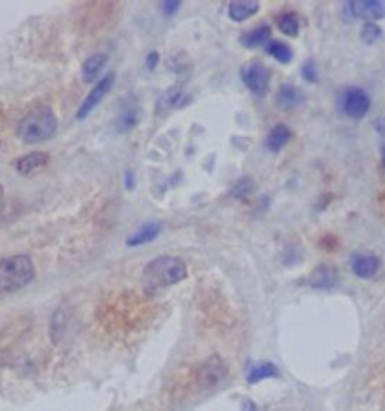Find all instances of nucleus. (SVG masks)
I'll return each mask as SVG.
<instances>
[{
    "mask_svg": "<svg viewBox=\"0 0 385 411\" xmlns=\"http://www.w3.org/2000/svg\"><path fill=\"white\" fill-rule=\"evenodd\" d=\"M188 278V268L184 259L178 256H158L146 263L142 273V288L152 294L159 289L174 287Z\"/></svg>",
    "mask_w": 385,
    "mask_h": 411,
    "instance_id": "f257e3e1",
    "label": "nucleus"
},
{
    "mask_svg": "<svg viewBox=\"0 0 385 411\" xmlns=\"http://www.w3.org/2000/svg\"><path fill=\"white\" fill-rule=\"evenodd\" d=\"M58 130V118L48 104H38L17 124V136L26 143L51 139Z\"/></svg>",
    "mask_w": 385,
    "mask_h": 411,
    "instance_id": "f03ea898",
    "label": "nucleus"
},
{
    "mask_svg": "<svg viewBox=\"0 0 385 411\" xmlns=\"http://www.w3.org/2000/svg\"><path fill=\"white\" fill-rule=\"evenodd\" d=\"M35 279V266L29 255H13L0 261V292L13 294Z\"/></svg>",
    "mask_w": 385,
    "mask_h": 411,
    "instance_id": "7ed1b4c3",
    "label": "nucleus"
},
{
    "mask_svg": "<svg viewBox=\"0 0 385 411\" xmlns=\"http://www.w3.org/2000/svg\"><path fill=\"white\" fill-rule=\"evenodd\" d=\"M241 80L253 95L263 98L270 91L271 70L261 60H252L242 67Z\"/></svg>",
    "mask_w": 385,
    "mask_h": 411,
    "instance_id": "20e7f679",
    "label": "nucleus"
},
{
    "mask_svg": "<svg viewBox=\"0 0 385 411\" xmlns=\"http://www.w3.org/2000/svg\"><path fill=\"white\" fill-rule=\"evenodd\" d=\"M372 107L370 95L358 86H349L340 95V109L348 118L360 121Z\"/></svg>",
    "mask_w": 385,
    "mask_h": 411,
    "instance_id": "39448f33",
    "label": "nucleus"
},
{
    "mask_svg": "<svg viewBox=\"0 0 385 411\" xmlns=\"http://www.w3.org/2000/svg\"><path fill=\"white\" fill-rule=\"evenodd\" d=\"M116 81V74L109 72L107 76H104L95 86L91 89V92L86 95V98L83 100L81 105L77 110V119L83 121L86 119L88 116L95 110V107H98V104L105 98V95L110 92L113 88V84Z\"/></svg>",
    "mask_w": 385,
    "mask_h": 411,
    "instance_id": "423d86ee",
    "label": "nucleus"
},
{
    "mask_svg": "<svg viewBox=\"0 0 385 411\" xmlns=\"http://www.w3.org/2000/svg\"><path fill=\"white\" fill-rule=\"evenodd\" d=\"M346 9L354 18L373 21V23L385 18L384 0H351L346 2Z\"/></svg>",
    "mask_w": 385,
    "mask_h": 411,
    "instance_id": "0eeeda50",
    "label": "nucleus"
},
{
    "mask_svg": "<svg viewBox=\"0 0 385 411\" xmlns=\"http://www.w3.org/2000/svg\"><path fill=\"white\" fill-rule=\"evenodd\" d=\"M228 375L226 365H224L218 357H211L203 363L197 372V381L202 387L211 389L218 386Z\"/></svg>",
    "mask_w": 385,
    "mask_h": 411,
    "instance_id": "6e6552de",
    "label": "nucleus"
},
{
    "mask_svg": "<svg viewBox=\"0 0 385 411\" xmlns=\"http://www.w3.org/2000/svg\"><path fill=\"white\" fill-rule=\"evenodd\" d=\"M339 280L337 270L329 263H320L308 276V285L313 289L329 291L333 289Z\"/></svg>",
    "mask_w": 385,
    "mask_h": 411,
    "instance_id": "1a4fd4ad",
    "label": "nucleus"
},
{
    "mask_svg": "<svg viewBox=\"0 0 385 411\" xmlns=\"http://www.w3.org/2000/svg\"><path fill=\"white\" fill-rule=\"evenodd\" d=\"M351 268L358 279L367 280L377 276L379 270V259L372 253H355L351 259Z\"/></svg>",
    "mask_w": 385,
    "mask_h": 411,
    "instance_id": "9d476101",
    "label": "nucleus"
},
{
    "mask_svg": "<svg viewBox=\"0 0 385 411\" xmlns=\"http://www.w3.org/2000/svg\"><path fill=\"white\" fill-rule=\"evenodd\" d=\"M162 230H163L162 221H149V223H145L137 230H134L133 234L126 238L125 242L128 247H141L157 240L158 235L162 234Z\"/></svg>",
    "mask_w": 385,
    "mask_h": 411,
    "instance_id": "9b49d317",
    "label": "nucleus"
},
{
    "mask_svg": "<svg viewBox=\"0 0 385 411\" xmlns=\"http://www.w3.org/2000/svg\"><path fill=\"white\" fill-rule=\"evenodd\" d=\"M187 103H188L187 93L183 89H179V88H172V89L166 91L162 95V97L158 98V101H157V113L163 115L166 112L183 109V107H185Z\"/></svg>",
    "mask_w": 385,
    "mask_h": 411,
    "instance_id": "f8f14e48",
    "label": "nucleus"
},
{
    "mask_svg": "<svg viewBox=\"0 0 385 411\" xmlns=\"http://www.w3.org/2000/svg\"><path fill=\"white\" fill-rule=\"evenodd\" d=\"M303 101V92L295 84L283 83L275 93V104L282 110H292Z\"/></svg>",
    "mask_w": 385,
    "mask_h": 411,
    "instance_id": "ddd939ff",
    "label": "nucleus"
},
{
    "mask_svg": "<svg viewBox=\"0 0 385 411\" xmlns=\"http://www.w3.org/2000/svg\"><path fill=\"white\" fill-rule=\"evenodd\" d=\"M48 160H50V155L47 152L34 151L17 158L15 169L20 175H30L44 167L48 163Z\"/></svg>",
    "mask_w": 385,
    "mask_h": 411,
    "instance_id": "4468645a",
    "label": "nucleus"
},
{
    "mask_svg": "<svg viewBox=\"0 0 385 411\" xmlns=\"http://www.w3.org/2000/svg\"><path fill=\"white\" fill-rule=\"evenodd\" d=\"M138 124V107L134 100H125L116 121V131L125 134L136 129Z\"/></svg>",
    "mask_w": 385,
    "mask_h": 411,
    "instance_id": "2eb2a0df",
    "label": "nucleus"
},
{
    "mask_svg": "<svg viewBox=\"0 0 385 411\" xmlns=\"http://www.w3.org/2000/svg\"><path fill=\"white\" fill-rule=\"evenodd\" d=\"M291 139H292L291 129L285 124H275L268 131V134H266L265 146L268 151L277 154L283 150Z\"/></svg>",
    "mask_w": 385,
    "mask_h": 411,
    "instance_id": "dca6fc26",
    "label": "nucleus"
},
{
    "mask_svg": "<svg viewBox=\"0 0 385 411\" xmlns=\"http://www.w3.org/2000/svg\"><path fill=\"white\" fill-rule=\"evenodd\" d=\"M259 9L261 4L256 2V0H233V2L229 4L228 14L232 21L242 23V21L258 14Z\"/></svg>",
    "mask_w": 385,
    "mask_h": 411,
    "instance_id": "f3484780",
    "label": "nucleus"
},
{
    "mask_svg": "<svg viewBox=\"0 0 385 411\" xmlns=\"http://www.w3.org/2000/svg\"><path fill=\"white\" fill-rule=\"evenodd\" d=\"M107 60H109V56H107L105 53H96V55H92L86 60H84L83 65H81V71H80L83 83L91 84L96 79H98L100 72L105 67Z\"/></svg>",
    "mask_w": 385,
    "mask_h": 411,
    "instance_id": "a211bd4d",
    "label": "nucleus"
},
{
    "mask_svg": "<svg viewBox=\"0 0 385 411\" xmlns=\"http://www.w3.org/2000/svg\"><path fill=\"white\" fill-rule=\"evenodd\" d=\"M273 35V29L270 25H261L258 27H254L241 37V44L245 48H258L261 46H266L271 41Z\"/></svg>",
    "mask_w": 385,
    "mask_h": 411,
    "instance_id": "6ab92c4d",
    "label": "nucleus"
},
{
    "mask_svg": "<svg viewBox=\"0 0 385 411\" xmlns=\"http://www.w3.org/2000/svg\"><path fill=\"white\" fill-rule=\"evenodd\" d=\"M265 51L268 53L273 59L280 62L282 65H287V63H291L294 59L292 47L289 46L287 42L280 39H271L268 44L265 46Z\"/></svg>",
    "mask_w": 385,
    "mask_h": 411,
    "instance_id": "aec40b11",
    "label": "nucleus"
},
{
    "mask_svg": "<svg viewBox=\"0 0 385 411\" xmlns=\"http://www.w3.org/2000/svg\"><path fill=\"white\" fill-rule=\"evenodd\" d=\"M275 23L282 34L289 38H296L299 35V30H301V21H299L298 14L292 13V11L280 14L275 18Z\"/></svg>",
    "mask_w": 385,
    "mask_h": 411,
    "instance_id": "412c9836",
    "label": "nucleus"
},
{
    "mask_svg": "<svg viewBox=\"0 0 385 411\" xmlns=\"http://www.w3.org/2000/svg\"><path fill=\"white\" fill-rule=\"evenodd\" d=\"M381 37H382V29L377 23H373V21H366L365 26L361 27L360 38L367 46L375 44L377 41L381 39Z\"/></svg>",
    "mask_w": 385,
    "mask_h": 411,
    "instance_id": "4be33fe9",
    "label": "nucleus"
},
{
    "mask_svg": "<svg viewBox=\"0 0 385 411\" xmlns=\"http://www.w3.org/2000/svg\"><path fill=\"white\" fill-rule=\"evenodd\" d=\"M273 375H277V367L273 366L271 363H263L261 366H256V367L252 369L249 379L252 383H256V381H259V379L268 378V377H273Z\"/></svg>",
    "mask_w": 385,
    "mask_h": 411,
    "instance_id": "5701e85b",
    "label": "nucleus"
},
{
    "mask_svg": "<svg viewBox=\"0 0 385 411\" xmlns=\"http://www.w3.org/2000/svg\"><path fill=\"white\" fill-rule=\"evenodd\" d=\"M254 188V183L252 178H242L240 181L235 184V187L232 188L230 195L237 199H242L245 196H249L252 193V190Z\"/></svg>",
    "mask_w": 385,
    "mask_h": 411,
    "instance_id": "b1692460",
    "label": "nucleus"
},
{
    "mask_svg": "<svg viewBox=\"0 0 385 411\" xmlns=\"http://www.w3.org/2000/svg\"><path fill=\"white\" fill-rule=\"evenodd\" d=\"M301 76L308 83H316L319 80V71L313 60H306L301 67Z\"/></svg>",
    "mask_w": 385,
    "mask_h": 411,
    "instance_id": "393cba45",
    "label": "nucleus"
},
{
    "mask_svg": "<svg viewBox=\"0 0 385 411\" xmlns=\"http://www.w3.org/2000/svg\"><path fill=\"white\" fill-rule=\"evenodd\" d=\"M183 5V2L179 0H166V2L162 4V11L166 17H172L178 13V9Z\"/></svg>",
    "mask_w": 385,
    "mask_h": 411,
    "instance_id": "a878e982",
    "label": "nucleus"
},
{
    "mask_svg": "<svg viewBox=\"0 0 385 411\" xmlns=\"http://www.w3.org/2000/svg\"><path fill=\"white\" fill-rule=\"evenodd\" d=\"M158 62H159V55H158L157 51H151L146 56V67H148V70H151V71L155 70L157 65H158Z\"/></svg>",
    "mask_w": 385,
    "mask_h": 411,
    "instance_id": "bb28decb",
    "label": "nucleus"
},
{
    "mask_svg": "<svg viewBox=\"0 0 385 411\" xmlns=\"http://www.w3.org/2000/svg\"><path fill=\"white\" fill-rule=\"evenodd\" d=\"M373 126H375V130L379 136H384L385 137V115L381 116V118H378L375 122H373Z\"/></svg>",
    "mask_w": 385,
    "mask_h": 411,
    "instance_id": "cd10ccee",
    "label": "nucleus"
},
{
    "mask_svg": "<svg viewBox=\"0 0 385 411\" xmlns=\"http://www.w3.org/2000/svg\"><path fill=\"white\" fill-rule=\"evenodd\" d=\"M125 185H126L128 188H131V187L134 185V175H133L131 171H128V172L125 174Z\"/></svg>",
    "mask_w": 385,
    "mask_h": 411,
    "instance_id": "c85d7f7f",
    "label": "nucleus"
},
{
    "mask_svg": "<svg viewBox=\"0 0 385 411\" xmlns=\"http://www.w3.org/2000/svg\"><path fill=\"white\" fill-rule=\"evenodd\" d=\"M381 157H382V163L385 166V143H382V146H381Z\"/></svg>",
    "mask_w": 385,
    "mask_h": 411,
    "instance_id": "c756f323",
    "label": "nucleus"
},
{
    "mask_svg": "<svg viewBox=\"0 0 385 411\" xmlns=\"http://www.w3.org/2000/svg\"><path fill=\"white\" fill-rule=\"evenodd\" d=\"M2 199H4V187L2 184H0V202H2Z\"/></svg>",
    "mask_w": 385,
    "mask_h": 411,
    "instance_id": "7c9ffc66",
    "label": "nucleus"
}]
</instances>
